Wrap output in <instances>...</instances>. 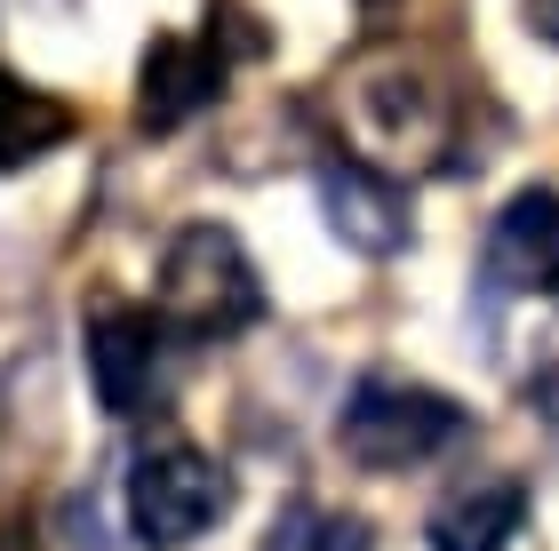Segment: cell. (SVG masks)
<instances>
[{
  "instance_id": "6da1fadb",
  "label": "cell",
  "mask_w": 559,
  "mask_h": 551,
  "mask_svg": "<svg viewBox=\"0 0 559 551\" xmlns=\"http://www.w3.org/2000/svg\"><path fill=\"white\" fill-rule=\"evenodd\" d=\"M152 312H160L168 336L185 344H224L240 328L264 320V280L248 264V248L233 224H185L168 248H160V280H152Z\"/></svg>"
},
{
  "instance_id": "7a4b0ae2",
  "label": "cell",
  "mask_w": 559,
  "mask_h": 551,
  "mask_svg": "<svg viewBox=\"0 0 559 551\" xmlns=\"http://www.w3.org/2000/svg\"><path fill=\"white\" fill-rule=\"evenodd\" d=\"M464 440V408L408 375H360L336 416V447L360 471H416Z\"/></svg>"
},
{
  "instance_id": "3957f363",
  "label": "cell",
  "mask_w": 559,
  "mask_h": 551,
  "mask_svg": "<svg viewBox=\"0 0 559 551\" xmlns=\"http://www.w3.org/2000/svg\"><path fill=\"white\" fill-rule=\"evenodd\" d=\"M233 512V471L200 456L185 432H160L129 464V536L144 551H185Z\"/></svg>"
},
{
  "instance_id": "277c9868",
  "label": "cell",
  "mask_w": 559,
  "mask_h": 551,
  "mask_svg": "<svg viewBox=\"0 0 559 551\" xmlns=\"http://www.w3.org/2000/svg\"><path fill=\"white\" fill-rule=\"evenodd\" d=\"M160 312L152 304H120V296H105V304L88 312V384H96V408L105 416H144L152 392H160Z\"/></svg>"
},
{
  "instance_id": "5b68a950",
  "label": "cell",
  "mask_w": 559,
  "mask_h": 551,
  "mask_svg": "<svg viewBox=\"0 0 559 551\" xmlns=\"http://www.w3.org/2000/svg\"><path fill=\"white\" fill-rule=\"evenodd\" d=\"M479 280L488 296H559V192L527 184L503 200V216L488 224L479 248Z\"/></svg>"
},
{
  "instance_id": "8992f818",
  "label": "cell",
  "mask_w": 559,
  "mask_h": 551,
  "mask_svg": "<svg viewBox=\"0 0 559 551\" xmlns=\"http://www.w3.org/2000/svg\"><path fill=\"white\" fill-rule=\"evenodd\" d=\"M320 208H328V232H336L352 256H400V248L416 240L408 192L368 160H320Z\"/></svg>"
},
{
  "instance_id": "52a82bcc",
  "label": "cell",
  "mask_w": 559,
  "mask_h": 551,
  "mask_svg": "<svg viewBox=\"0 0 559 551\" xmlns=\"http://www.w3.org/2000/svg\"><path fill=\"white\" fill-rule=\"evenodd\" d=\"M224 72H233V57H224L216 40H152L144 48V72H136V129L168 136L185 129L192 112H209L224 96Z\"/></svg>"
},
{
  "instance_id": "ba28073f",
  "label": "cell",
  "mask_w": 559,
  "mask_h": 551,
  "mask_svg": "<svg viewBox=\"0 0 559 551\" xmlns=\"http://www.w3.org/2000/svg\"><path fill=\"white\" fill-rule=\"evenodd\" d=\"M527 519V488L512 471H472V480H455L440 504L424 519V543L431 551H503L520 536Z\"/></svg>"
},
{
  "instance_id": "9c48e42d",
  "label": "cell",
  "mask_w": 559,
  "mask_h": 551,
  "mask_svg": "<svg viewBox=\"0 0 559 551\" xmlns=\"http://www.w3.org/2000/svg\"><path fill=\"white\" fill-rule=\"evenodd\" d=\"M72 129H81V112H72L64 96L16 81V72L0 64V168H33V160H48L57 144H72Z\"/></svg>"
},
{
  "instance_id": "30bf717a",
  "label": "cell",
  "mask_w": 559,
  "mask_h": 551,
  "mask_svg": "<svg viewBox=\"0 0 559 551\" xmlns=\"http://www.w3.org/2000/svg\"><path fill=\"white\" fill-rule=\"evenodd\" d=\"M352 96H360V120L392 144H431L440 136V105H431V88L416 72H360Z\"/></svg>"
},
{
  "instance_id": "8fae6325",
  "label": "cell",
  "mask_w": 559,
  "mask_h": 551,
  "mask_svg": "<svg viewBox=\"0 0 559 551\" xmlns=\"http://www.w3.org/2000/svg\"><path fill=\"white\" fill-rule=\"evenodd\" d=\"M264 551H368V528L344 512H320V504H288L272 519Z\"/></svg>"
},
{
  "instance_id": "7c38bea8",
  "label": "cell",
  "mask_w": 559,
  "mask_h": 551,
  "mask_svg": "<svg viewBox=\"0 0 559 551\" xmlns=\"http://www.w3.org/2000/svg\"><path fill=\"white\" fill-rule=\"evenodd\" d=\"M520 392H527V408H536L544 423H559V328L536 336V352H527V368H520Z\"/></svg>"
},
{
  "instance_id": "4fadbf2b",
  "label": "cell",
  "mask_w": 559,
  "mask_h": 551,
  "mask_svg": "<svg viewBox=\"0 0 559 551\" xmlns=\"http://www.w3.org/2000/svg\"><path fill=\"white\" fill-rule=\"evenodd\" d=\"M527 24H536V33L559 48V0H527Z\"/></svg>"
},
{
  "instance_id": "5bb4252c",
  "label": "cell",
  "mask_w": 559,
  "mask_h": 551,
  "mask_svg": "<svg viewBox=\"0 0 559 551\" xmlns=\"http://www.w3.org/2000/svg\"><path fill=\"white\" fill-rule=\"evenodd\" d=\"M0 551H33V543H24V536H9V528H0Z\"/></svg>"
},
{
  "instance_id": "9a60e30c",
  "label": "cell",
  "mask_w": 559,
  "mask_h": 551,
  "mask_svg": "<svg viewBox=\"0 0 559 551\" xmlns=\"http://www.w3.org/2000/svg\"><path fill=\"white\" fill-rule=\"evenodd\" d=\"M368 9H384V0H368Z\"/></svg>"
}]
</instances>
